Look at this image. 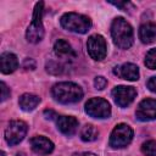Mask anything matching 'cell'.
<instances>
[{"label":"cell","mask_w":156,"mask_h":156,"mask_svg":"<svg viewBox=\"0 0 156 156\" xmlns=\"http://www.w3.org/2000/svg\"><path fill=\"white\" fill-rule=\"evenodd\" d=\"M111 35L113 43L119 49H129L134 41V33L132 26L123 18L116 17L111 24Z\"/></svg>","instance_id":"1"},{"label":"cell","mask_w":156,"mask_h":156,"mask_svg":"<svg viewBox=\"0 0 156 156\" xmlns=\"http://www.w3.org/2000/svg\"><path fill=\"white\" fill-rule=\"evenodd\" d=\"M51 94L54 99L61 104H74L83 98L82 88L73 82L56 83L51 89Z\"/></svg>","instance_id":"2"},{"label":"cell","mask_w":156,"mask_h":156,"mask_svg":"<svg viewBox=\"0 0 156 156\" xmlns=\"http://www.w3.org/2000/svg\"><path fill=\"white\" fill-rule=\"evenodd\" d=\"M61 27L66 30L84 34L87 33L91 27V20L88 16L77 13V12H67L61 16L60 18Z\"/></svg>","instance_id":"3"},{"label":"cell","mask_w":156,"mask_h":156,"mask_svg":"<svg viewBox=\"0 0 156 156\" xmlns=\"http://www.w3.org/2000/svg\"><path fill=\"white\" fill-rule=\"evenodd\" d=\"M44 2L39 1L35 4L34 7V12H33V18L30 24L28 26L27 30H26V39L29 43L37 44L39 43L43 38H44V26H43V11H44Z\"/></svg>","instance_id":"4"},{"label":"cell","mask_w":156,"mask_h":156,"mask_svg":"<svg viewBox=\"0 0 156 156\" xmlns=\"http://www.w3.org/2000/svg\"><path fill=\"white\" fill-rule=\"evenodd\" d=\"M133 135H134L133 129L128 124L119 123L111 132L108 144H110V146L112 149L124 147V146H127V145L130 144V141L133 140Z\"/></svg>","instance_id":"5"},{"label":"cell","mask_w":156,"mask_h":156,"mask_svg":"<svg viewBox=\"0 0 156 156\" xmlns=\"http://www.w3.org/2000/svg\"><path fill=\"white\" fill-rule=\"evenodd\" d=\"M27 130H28V127H27L26 122L20 121V119L11 121L7 124L6 129H5V140H6V143L10 146L20 144L24 139V136L27 134Z\"/></svg>","instance_id":"6"},{"label":"cell","mask_w":156,"mask_h":156,"mask_svg":"<svg viewBox=\"0 0 156 156\" xmlns=\"http://www.w3.org/2000/svg\"><path fill=\"white\" fill-rule=\"evenodd\" d=\"M85 112L94 118L104 119L111 116V106L102 98H91L85 104Z\"/></svg>","instance_id":"7"},{"label":"cell","mask_w":156,"mask_h":156,"mask_svg":"<svg viewBox=\"0 0 156 156\" xmlns=\"http://www.w3.org/2000/svg\"><path fill=\"white\" fill-rule=\"evenodd\" d=\"M87 49L89 56L95 61H101L106 57L107 54V45L106 40L100 34H93L88 38Z\"/></svg>","instance_id":"8"},{"label":"cell","mask_w":156,"mask_h":156,"mask_svg":"<svg viewBox=\"0 0 156 156\" xmlns=\"http://www.w3.org/2000/svg\"><path fill=\"white\" fill-rule=\"evenodd\" d=\"M136 96V90L134 87H127V85H118L115 87L112 90V98L115 102L119 107H127L130 105Z\"/></svg>","instance_id":"9"},{"label":"cell","mask_w":156,"mask_h":156,"mask_svg":"<svg viewBox=\"0 0 156 156\" xmlns=\"http://www.w3.org/2000/svg\"><path fill=\"white\" fill-rule=\"evenodd\" d=\"M135 116L139 121H154L156 119V100L155 99H144L139 102Z\"/></svg>","instance_id":"10"},{"label":"cell","mask_w":156,"mask_h":156,"mask_svg":"<svg viewBox=\"0 0 156 156\" xmlns=\"http://www.w3.org/2000/svg\"><path fill=\"white\" fill-rule=\"evenodd\" d=\"M30 147L38 155H49L54 151V143L44 135H35L30 139Z\"/></svg>","instance_id":"11"},{"label":"cell","mask_w":156,"mask_h":156,"mask_svg":"<svg viewBox=\"0 0 156 156\" xmlns=\"http://www.w3.org/2000/svg\"><path fill=\"white\" fill-rule=\"evenodd\" d=\"M113 73L116 76H118L119 78L126 79V80H130V82H135L139 79V67L134 63H130V62L116 66L113 69Z\"/></svg>","instance_id":"12"},{"label":"cell","mask_w":156,"mask_h":156,"mask_svg":"<svg viewBox=\"0 0 156 156\" xmlns=\"http://www.w3.org/2000/svg\"><path fill=\"white\" fill-rule=\"evenodd\" d=\"M56 126L62 134L71 136L78 129V121L72 116H58L56 118Z\"/></svg>","instance_id":"13"},{"label":"cell","mask_w":156,"mask_h":156,"mask_svg":"<svg viewBox=\"0 0 156 156\" xmlns=\"http://www.w3.org/2000/svg\"><path fill=\"white\" fill-rule=\"evenodd\" d=\"M18 67V60L12 52H4L0 56V68L4 74H10L15 72Z\"/></svg>","instance_id":"14"},{"label":"cell","mask_w":156,"mask_h":156,"mask_svg":"<svg viewBox=\"0 0 156 156\" xmlns=\"http://www.w3.org/2000/svg\"><path fill=\"white\" fill-rule=\"evenodd\" d=\"M54 52L60 58H74L76 54L68 41L65 39H58L54 45Z\"/></svg>","instance_id":"15"},{"label":"cell","mask_w":156,"mask_h":156,"mask_svg":"<svg viewBox=\"0 0 156 156\" xmlns=\"http://www.w3.org/2000/svg\"><path fill=\"white\" fill-rule=\"evenodd\" d=\"M139 39L144 44H150L156 40V23L147 22L139 28Z\"/></svg>","instance_id":"16"},{"label":"cell","mask_w":156,"mask_h":156,"mask_svg":"<svg viewBox=\"0 0 156 156\" xmlns=\"http://www.w3.org/2000/svg\"><path fill=\"white\" fill-rule=\"evenodd\" d=\"M40 102V98L38 95H34V94H29V93H26L23 95H21L20 100H18V104H20V107L23 110V111H33Z\"/></svg>","instance_id":"17"},{"label":"cell","mask_w":156,"mask_h":156,"mask_svg":"<svg viewBox=\"0 0 156 156\" xmlns=\"http://www.w3.org/2000/svg\"><path fill=\"white\" fill-rule=\"evenodd\" d=\"M99 136V130L93 124H85L80 130V139L83 141H94Z\"/></svg>","instance_id":"18"},{"label":"cell","mask_w":156,"mask_h":156,"mask_svg":"<svg viewBox=\"0 0 156 156\" xmlns=\"http://www.w3.org/2000/svg\"><path fill=\"white\" fill-rule=\"evenodd\" d=\"M141 152L145 156H156V141L147 140L141 145Z\"/></svg>","instance_id":"19"},{"label":"cell","mask_w":156,"mask_h":156,"mask_svg":"<svg viewBox=\"0 0 156 156\" xmlns=\"http://www.w3.org/2000/svg\"><path fill=\"white\" fill-rule=\"evenodd\" d=\"M145 66L150 69H156V48L147 51L145 56Z\"/></svg>","instance_id":"20"},{"label":"cell","mask_w":156,"mask_h":156,"mask_svg":"<svg viewBox=\"0 0 156 156\" xmlns=\"http://www.w3.org/2000/svg\"><path fill=\"white\" fill-rule=\"evenodd\" d=\"M94 85H95L96 89L102 90V89L106 88V85H107V80H106V78H104L102 76H99V77L95 78V80H94Z\"/></svg>","instance_id":"21"},{"label":"cell","mask_w":156,"mask_h":156,"mask_svg":"<svg viewBox=\"0 0 156 156\" xmlns=\"http://www.w3.org/2000/svg\"><path fill=\"white\" fill-rule=\"evenodd\" d=\"M7 98H10V89L5 84V82H1V101H5Z\"/></svg>","instance_id":"22"},{"label":"cell","mask_w":156,"mask_h":156,"mask_svg":"<svg viewBox=\"0 0 156 156\" xmlns=\"http://www.w3.org/2000/svg\"><path fill=\"white\" fill-rule=\"evenodd\" d=\"M111 4L117 6V7H119L121 10H124V11H127L128 6H132V4L128 2V1H117V2H111Z\"/></svg>","instance_id":"23"},{"label":"cell","mask_w":156,"mask_h":156,"mask_svg":"<svg viewBox=\"0 0 156 156\" xmlns=\"http://www.w3.org/2000/svg\"><path fill=\"white\" fill-rule=\"evenodd\" d=\"M147 88H149L152 93H156V77H151V78L147 80Z\"/></svg>","instance_id":"24"},{"label":"cell","mask_w":156,"mask_h":156,"mask_svg":"<svg viewBox=\"0 0 156 156\" xmlns=\"http://www.w3.org/2000/svg\"><path fill=\"white\" fill-rule=\"evenodd\" d=\"M72 156H96L93 152H88V151H83V152H74Z\"/></svg>","instance_id":"25"},{"label":"cell","mask_w":156,"mask_h":156,"mask_svg":"<svg viewBox=\"0 0 156 156\" xmlns=\"http://www.w3.org/2000/svg\"><path fill=\"white\" fill-rule=\"evenodd\" d=\"M1 156H5V152L4 151H1Z\"/></svg>","instance_id":"26"}]
</instances>
